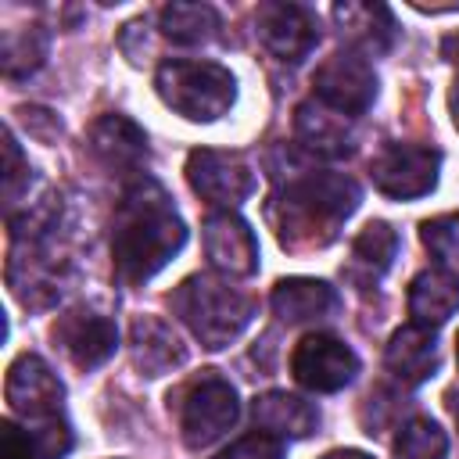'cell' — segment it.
<instances>
[{"mask_svg": "<svg viewBox=\"0 0 459 459\" xmlns=\"http://www.w3.org/2000/svg\"><path fill=\"white\" fill-rule=\"evenodd\" d=\"M186 244V222L179 219L165 186L151 176H136L118 204L111 222V265L115 280L140 287L158 276Z\"/></svg>", "mask_w": 459, "mask_h": 459, "instance_id": "1", "label": "cell"}, {"mask_svg": "<svg viewBox=\"0 0 459 459\" xmlns=\"http://www.w3.org/2000/svg\"><path fill=\"white\" fill-rule=\"evenodd\" d=\"M362 186L344 172L290 176L269 201V222L283 247H326L337 240L344 219L359 208Z\"/></svg>", "mask_w": 459, "mask_h": 459, "instance_id": "2", "label": "cell"}, {"mask_svg": "<svg viewBox=\"0 0 459 459\" xmlns=\"http://www.w3.org/2000/svg\"><path fill=\"white\" fill-rule=\"evenodd\" d=\"M169 305L176 319L201 341V348L219 351L233 344L255 319V298L233 287L230 280H219L212 273L186 276L172 294Z\"/></svg>", "mask_w": 459, "mask_h": 459, "instance_id": "3", "label": "cell"}, {"mask_svg": "<svg viewBox=\"0 0 459 459\" xmlns=\"http://www.w3.org/2000/svg\"><path fill=\"white\" fill-rule=\"evenodd\" d=\"M154 90L165 108L190 122H215L237 104V79L219 61L172 57L154 72Z\"/></svg>", "mask_w": 459, "mask_h": 459, "instance_id": "4", "label": "cell"}, {"mask_svg": "<svg viewBox=\"0 0 459 459\" xmlns=\"http://www.w3.org/2000/svg\"><path fill=\"white\" fill-rule=\"evenodd\" d=\"M176 420L186 448H208L240 420L237 387L215 369H201L190 384L176 391Z\"/></svg>", "mask_w": 459, "mask_h": 459, "instance_id": "5", "label": "cell"}, {"mask_svg": "<svg viewBox=\"0 0 459 459\" xmlns=\"http://www.w3.org/2000/svg\"><path fill=\"white\" fill-rule=\"evenodd\" d=\"M441 151L427 143H384L369 161L373 186L394 201H416L437 186Z\"/></svg>", "mask_w": 459, "mask_h": 459, "instance_id": "6", "label": "cell"}, {"mask_svg": "<svg viewBox=\"0 0 459 459\" xmlns=\"http://www.w3.org/2000/svg\"><path fill=\"white\" fill-rule=\"evenodd\" d=\"M186 183L212 208L233 212L237 204H244L255 194V169L237 151L197 147L186 158Z\"/></svg>", "mask_w": 459, "mask_h": 459, "instance_id": "7", "label": "cell"}, {"mask_svg": "<svg viewBox=\"0 0 459 459\" xmlns=\"http://www.w3.org/2000/svg\"><path fill=\"white\" fill-rule=\"evenodd\" d=\"M4 398L11 405V412H18L29 427L39 423H54L65 420V384L57 380V373L47 366V359L22 351L11 366H7V380H4Z\"/></svg>", "mask_w": 459, "mask_h": 459, "instance_id": "8", "label": "cell"}, {"mask_svg": "<svg viewBox=\"0 0 459 459\" xmlns=\"http://www.w3.org/2000/svg\"><path fill=\"white\" fill-rule=\"evenodd\" d=\"M312 97L344 118H359L377 100V72L359 50H337L312 75Z\"/></svg>", "mask_w": 459, "mask_h": 459, "instance_id": "9", "label": "cell"}, {"mask_svg": "<svg viewBox=\"0 0 459 459\" xmlns=\"http://www.w3.org/2000/svg\"><path fill=\"white\" fill-rule=\"evenodd\" d=\"M359 369H362V362L351 351V344H344L333 333H308L290 351L294 380L316 394H333V391L348 387L359 377Z\"/></svg>", "mask_w": 459, "mask_h": 459, "instance_id": "10", "label": "cell"}, {"mask_svg": "<svg viewBox=\"0 0 459 459\" xmlns=\"http://www.w3.org/2000/svg\"><path fill=\"white\" fill-rule=\"evenodd\" d=\"M255 36L258 43L283 65L305 61L319 43V18L305 4L269 0L255 11Z\"/></svg>", "mask_w": 459, "mask_h": 459, "instance_id": "11", "label": "cell"}, {"mask_svg": "<svg viewBox=\"0 0 459 459\" xmlns=\"http://www.w3.org/2000/svg\"><path fill=\"white\" fill-rule=\"evenodd\" d=\"M54 344L61 348V355L79 369V373H90L97 366H104L115 348H118V326L115 319H108L104 312L97 308H68L65 316H57L54 330H50Z\"/></svg>", "mask_w": 459, "mask_h": 459, "instance_id": "12", "label": "cell"}, {"mask_svg": "<svg viewBox=\"0 0 459 459\" xmlns=\"http://www.w3.org/2000/svg\"><path fill=\"white\" fill-rule=\"evenodd\" d=\"M204 255L233 280L258 273V237L237 212H212L204 219Z\"/></svg>", "mask_w": 459, "mask_h": 459, "instance_id": "13", "label": "cell"}, {"mask_svg": "<svg viewBox=\"0 0 459 459\" xmlns=\"http://www.w3.org/2000/svg\"><path fill=\"white\" fill-rule=\"evenodd\" d=\"M384 366L405 387L427 384L437 373V366H441V348H437L434 330L416 326V323L394 330L391 341H387V348H384Z\"/></svg>", "mask_w": 459, "mask_h": 459, "instance_id": "14", "label": "cell"}, {"mask_svg": "<svg viewBox=\"0 0 459 459\" xmlns=\"http://www.w3.org/2000/svg\"><path fill=\"white\" fill-rule=\"evenodd\" d=\"M398 233L391 222L384 219H373L359 230V237L351 240V255H348V265H344V280L359 290H369L384 280V273L394 265V255H398Z\"/></svg>", "mask_w": 459, "mask_h": 459, "instance_id": "15", "label": "cell"}, {"mask_svg": "<svg viewBox=\"0 0 459 459\" xmlns=\"http://www.w3.org/2000/svg\"><path fill=\"white\" fill-rule=\"evenodd\" d=\"M273 316L283 319L287 326L298 323H316V319H330L341 308V294L326 283V280H312V276H287L273 287Z\"/></svg>", "mask_w": 459, "mask_h": 459, "instance_id": "16", "label": "cell"}, {"mask_svg": "<svg viewBox=\"0 0 459 459\" xmlns=\"http://www.w3.org/2000/svg\"><path fill=\"white\" fill-rule=\"evenodd\" d=\"M90 151L115 172H140L147 165V133L126 115H100L90 126Z\"/></svg>", "mask_w": 459, "mask_h": 459, "instance_id": "17", "label": "cell"}, {"mask_svg": "<svg viewBox=\"0 0 459 459\" xmlns=\"http://www.w3.org/2000/svg\"><path fill=\"white\" fill-rule=\"evenodd\" d=\"M129 355L143 377H165L186 362V344L165 319L140 316L129 330Z\"/></svg>", "mask_w": 459, "mask_h": 459, "instance_id": "18", "label": "cell"}, {"mask_svg": "<svg viewBox=\"0 0 459 459\" xmlns=\"http://www.w3.org/2000/svg\"><path fill=\"white\" fill-rule=\"evenodd\" d=\"M294 136L301 147H308L319 158H344L355 151V133H351V118L337 115L333 108L319 104L316 97L298 104L294 111Z\"/></svg>", "mask_w": 459, "mask_h": 459, "instance_id": "19", "label": "cell"}, {"mask_svg": "<svg viewBox=\"0 0 459 459\" xmlns=\"http://www.w3.org/2000/svg\"><path fill=\"white\" fill-rule=\"evenodd\" d=\"M409 316L416 326L437 330L441 323H448L459 312V273L452 269H423L412 276L409 283Z\"/></svg>", "mask_w": 459, "mask_h": 459, "instance_id": "20", "label": "cell"}, {"mask_svg": "<svg viewBox=\"0 0 459 459\" xmlns=\"http://www.w3.org/2000/svg\"><path fill=\"white\" fill-rule=\"evenodd\" d=\"M251 420L258 430L276 437H312L319 430L316 402L290 394V391H265L251 402Z\"/></svg>", "mask_w": 459, "mask_h": 459, "instance_id": "21", "label": "cell"}, {"mask_svg": "<svg viewBox=\"0 0 459 459\" xmlns=\"http://www.w3.org/2000/svg\"><path fill=\"white\" fill-rule=\"evenodd\" d=\"M333 22L341 25V36H348L359 54H384L394 43V14L384 4H337Z\"/></svg>", "mask_w": 459, "mask_h": 459, "instance_id": "22", "label": "cell"}, {"mask_svg": "<svg viewBox=\"0 0 459 459\" xmlns=\"http://www.w3.org/2000/svg\"><path fill=\"white\" fill-rule=\"evenodd\" d=\"M158 29L172 43L197 47V43H212L219 36L222 18L212 4H165L158 11Z\"/></svg>", "mask_w": 459, "mask_h": 459, "instance_id": "23", "label": "cell"}, {"mask_svg": "<svg viewBox=\"0 0 459 459\" xmlns=\"http://www.w3.org/2000/svg\"><path fill=\"white\" fill-rule=\"evenodd\" d=\"M394 459H448V437L430 416H412L394 437Z\"/></svg>", "mask_w": 459, "mask_h": 459, "instance_id": "24", "label": "cell"}, {"mask_svg": "<svg viewBox=\"0 0 459 459\" xmlns=\"http://www.w3.org/2000/svg\"><path fill=\"white\" fill-rule=\"evenodd\" d=\"M43 57H47V36L36 25L25 29V32H18V36L11 32L4 39V72L11 79H22V75L36 72L43 65Z\"/></svg>", "mask_w": 459, "mask_h": 459, "instance_id": "25", "label": "cell"}, {"mask_svg": "<svg viewBox=\"0 0 459 459\" xmlns=\"http://www.w3.org/2000/svg\"><path fill=\"white\" fill-rule=\"evenodd\" d=\"M423 247L441 262V269L459 273V215H437L420 226Z\"/></svg>", "mask_w": 459, "mask_h": 459, "instance_id": "26", "label": "cell"}, {"mask_svg": "<svg viewBox=\"0 0 459 459\" xmlns=\"http://www.w3.org/2000/svg\"><path fill=\"white\" fill-rule=\"evenodd\" d=\"M283 455H287L283 437L265 434V430H251V434L237 437L230 448H222L215 459H283Z\"/></svg>", "mask_w": 459, "mask_h": 459, "instance_id": "27", "label": "cell"}, {"mask_svg": "<svg viewBox=\"0 0 459 459\" xmlns=\"http://www.w3.org/2000/svg\"><path fill=\"white\" fill-rule=\"evenodd\" d=\"M4 158H7V165H4V201H7V212L14 215V204H18L22 183L29 186V161L22 158L18 140H14V133H11V129H7V136H4Z\"/></svg>", "mask_w": 459, "mask_h": 459, "instance_id": "28", "label": "cell"}, {"mask_svg": "<svg viewBox=\"0 0 459 459\" xmlns=\"http://www.w3.org/2000/svg\"><path fill=\"white\" fill-rule=\"evenodd\" d=\"M0 459H43V455H39L32 434L22 430V427H14V423L7 420V423L0 427Z\"/></svg>", "mask_w": 459, "mask_h": 459, "instance_id": "29", "label": "cell"}, {"mask_svg": "<svg viewBox=\"0 0 459 459\" xmlns=\"http://www.w3.org/2000/svg\"><path fill=\"white\" fill-rule=\"evenodd\" d=\"M441 54H445V57H448V61L459 68V36H448V39L441 43Z\"/></svg>", "mask_w": 459, "mask_h": 459, "instance_id": "30", "label": "cell"}, {"mask_svg": "<svg viewBox=\"0 0 459 459\" xmlns=\"http://www.w3.org/2000/svg\"><path fill=\"white\" fill-rule=\"evenodd\" d=\"M323 459H373V455H366V452H359V448H333V452H326Z\"/></svg>", "mask_w": 459, "mask_h": 459, "instance_id": "31", "label": "cell"}, {"mask_svg": "<svg viewBox=\"0 0 459 459\" xmlns=\"http://www.w3.org/2000/svg\"><path fill=\"white\" fill-rule=\"evenodd\" d=\"M448 108H452V122H455V129H459V79L452 82V93H448Z\"/></svg>", "mask_w": 459, "mask_h": 459, "instance_id": "32", "label": "cell"}, {"mask_svg": "<svg viewBox=\"0 0 459 459\" xmlns=\"http://www.w3.org/2000/svg\"><path fill=\"white\" fill-rule=\"evenodd\" d=\"M452 412H455V427H459V405H452Z\"/></svg>", "mask_w": 459, "mask_h": 459, "instance_id": "33", "label": "cell"}, {"mask_svg": "<svg viewBox=\"0 0 459 459\" xmlns=\"http://www.w3.org/2000/svg\"><path fill=\"white\" fill-rule=\"evenodd\" d=\"M455 362H459V337H455Z\"/></svg>", "mask_w": 459, "mask_h": 459, "instance_id": "34", "label": "cell"}]
</instances>
